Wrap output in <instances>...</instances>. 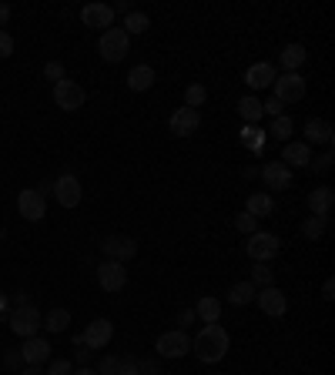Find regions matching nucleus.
I'll use <instances>...</instances> for the list:
<instances>
[{
  "label": "nucleus",
  "instance_id": "f257e3e1",
  "mask_svg": "<svg viewBox=\"0 0 335 375\" xmlns=\"http://www.w3.org/2000/svg\"><path fill=\"white\" fill-rule=\"evenodd\" d=\"M228 345H232V339H228V332L218 325V322H211L198 332V339L191 342V352L205 362V365H215V362H221L225 355H228Z\"/></svg>",
  "mask_w": 335,
  "mask_h": 375
},
{
  "label": "nucleus",
  "instance_id": "f03ea898",
  "mask_svg": "<svg viewBox=\"0 0 335 375\" xmlns=\"http://www.w3.org/2000/svg\"><path fill=\"white\" fill-rule=\"evenodd\" d=\"M131 50V37L121 30V27H107L101 30V41H98V54H101L107 64H118V61H125Z\"/></svg>",
  "mask_w": 335,
  "mask_h": 375
},
{
  "label": "nucleus",
  "instance_id": "7ed1b4c3",
  "mask_svg": "<svg viewBox=\"0 0 335 375\" xmlns=\"http://www.w3.org/2000/svg\"><path fill=\"white\" fill-rule=\"evenodd\" d=\"M245 251H248L252 261H265V265H268V261L282 251V242H279V235H272V231H255V235H248Z\"/></svg>",
  "mask_w": 335,
  "mask_h": 375
},
{
  "label": "nucleus",
  "instance_id": "20e7f679",
  "mask_svg": "<svg viewBox=\"0 0 335 375\" xmlns=\"http://www.w3.org/2000/svg\"><path fill=\"white\" fill-rule=\"evenodd\" d=\"M41 322H44V315H41L30 301L14 305V315H10V332H14V335H21V339H34L37 328H41Z\"/></svg>",
  "mask_w": 335,
  "mask_h": 375
},
{
  "label": "nucleus",
  "instance_id": "39448f33",
  "mask_svg": "<svg viewBox=\"0 0 335 375\" xmlns=\"http://www.w3.org/2000/svg\"><path fill=\"white\" fill-rule=\"evenodd\" d=\"M84 87H80L78 81H71V77H64V81H57L54 84V104L61 107V111H78L84 107Z\"/></svg>",
  "mask_w": 335,
  "mask_h": 375
},
{
  "label": "nucleus",
  "instance_id": "423d86ee",
  "mask_svg": "<svg viewBox=\"0 0 335 375\" xmlns=\"http://www.w3.org/2000/svg\"><path fill=\"white\" fill-rule=\"evenodd\" d=\"M155 349L161 358H181V355H188L191 352V339L181 332V328H175V332H164V335H158Z\"/></svg>",
  "mask_w": 335,
  "mask_h": 375
},
{
  "label": "nucleus",
  "instance_id": "0eeeda50",
  "mask_svg": "<svg viewBox=\"0 0 335 375\" xmlns=\"http://www.w3.org/2000/svg\"><path fill=\"white\" fill-rule=\"evenodd\" d=\"M101 251L104 258H111V261H128V258H134L138 255V242L134 238H128V235H107L101 242Z\"/></svg>",
  "mask_w": 335,
  "mask_h": 375
},
{
  "label": "nucleus",
  "instance_id": "6e6552de",
  "mask_svg": "<svg viewBox=\"0 0 335 375\" xmlns=\"http://www.w3.org/2000/svg\"><path fill=\"white\" fill-rule=\"evenodd\" d=\"M98 285H101L104 292H121V288L128 285V268H125L121 261L104 258L101 268H98Z\"/></svg>",
  "mask_w": 335,
  "mask_h": 375
},
{
  "label": "nucleus",
  "instance_id": "1a4fd4ad",
  "mask_svg": "<svg viewBox=\"0 0 335 375\" xmlns=\"http://www.w3.org/2000/svg\"><path fill=\"white\" fill-rule=\"evenodd\" d=\"M255 305L265 312V315H272V319H282L285 312H288V299H285V292H279L275 285L258 288V292H255Z\"/></svg>",
  "mask_w": 335,
  "mask_h": 375
},
{
  "label": "nucleus",
  "instance_id": "9d476101",
  "mask_svg": "<svg viewBox=\"0 0 335 375\" xmlns=\"http://www.w3.org/2000/svg\"><path fill=\"white\" fill-rule=\"evenodd\" d=\"M198 127H202V114H198L195 107H178V111L171 114V121H168V131H171L175 138H191Z\"/></svg>",
  "mask_w": 335,
  "mask_h": 375
},
{
  "label": "nucleus",
  "instance_id": "9b49d317",
  "mask_svg": "<svg viewBox=\"0 0 335 375\" xmlns=\"http://www.w3.org/2000/svg\"><path fill=\"white\" fill-rule=\"evenodd\" d=\"M275 98L282 100V104H292V100H302L305 98V77L302 74H282L275 77Z\"/></svg>",
  "mask_w": 335,
  "mask_h": 375
},
{
  "label": "nucleus",
  "instance_id": "f8f14e48",
  "mask_svg": "<svg viewBox=\"0 0 335 375\" xmlns=\"http://www.w3.org/2000/svg\"><path fill=\"white\" fill-rule=\"evenodd\" d=\"M17 211H21L24 222H41L47 215V201H44V195H37L34 188H27V191L17 195Z\"/></svg>",
  "mask_w": 335,
  "mask_h": 375
},
{
  "label": "nucleus",
  "instance_id": "ddd939ff",
  "mask_svg": "<svg viewBox=\"0 0 335 375\" xmlns=\"http://www.w3.org/2000/svg\"><path fill=\"white\" fill-rule=\"evenodd\" d=\"M54 198H57V204L61 208H78L80 204V181L74 175H61L57 181H54Z\"/></svg>",
  "mask_w": 335,
  "mask_h": 375
},
{
  "label": "nucleus",
  "instance_id": "4468645a",
  "mask_svg": "<svg viewBox=\"0 0 335 375\" xmlns=\"http://www.w3.org/2000/svg\"><path fill=\"white\" fill-rule=\"evenodd\" d=\"M80 335H84V345H87V349H104V345L111 342V335H114V325H111L107 319H94Z\"/></svg>",
  "mask_w": 335,
  "mask_h": 375
},
{
  "label": "nucleus",
  "instance_id": "2eb2a0df",
  "mask_svg": "<svg viewBox=\"0 0 335 375\" xmlns=\"http://www.w3.org/2000/svg\"><path fill=\"white\" fill-rule=\"evenodd\" d=\"M275 67L268 64V61H261V64H252L248 71H245V84L252 87V91H265V87H272L275 84Z\"/></svg>",
  "mask_w": 335,
  "mask_h": 375
},
{
  "label": "nucleus",
  "instance_id": "dca6fc26",
  "mask_svg": "<svg viewBox=\"0 0 335 375\" xmlns=\"http://www.w3.org/2000/svg\"><path fill=\"white\" fill-rule=\"evenodd\" d=\"M80 21L84 27H98V30H107V27L114 24V10L107 7V3H87L84 10H80Z\"/></svg>",
  "mask_w": 335,
  "mask_h": 375
},
{
  "label": "nucleus",
  "instance_id": "f3484780",
  "mask_svg": "<svg viewBox=\"0 0 335 375\" xmlns=\"http://www.w3.org/2000/svg\"><path fill=\"white\" fill-rule=\"evenodd\" d=\"M261 178H265V184H268V188L285 191V188L292 184V168H288V164H282V161H268V164L261 168Z\"/></svg>",
  "mask_w": 335,
  "mask_h": 375
},
{
  "label": "nucleus",
  "instance_id": "a211bd4d",
  "mask_svg": "<svg viewBox=\"0 0 335 375\" xmlns=\"http://www.w3.org/2000/svg\"><path fill=\"white\" fill-rule=\"evenodd\" d=\"M309 161H312V148L305 141H285L282 164H288V168H309Z\"/></svg>",
  "mask_w": 335,
  "mask_h": 375
},
{
  "label": "nucleus",
  "instance_id": "6ab92c4d",
  "mask_svg": "<svg viewBox=\"0 0 335 375\" xmlns=\"http://www.w3.org/2000/svg\"><path fill=\"white\" fill-rule=\"evenodd\" d=\"M21 355H24L27 365H44L47 362V355H51V345H47V339H24V345H21Z\"/></svg>",
  "mask_w": 335,
  "mask_h": 375
},
{
  "label": "nucleus",
  "instance_id": "aec40b11",
  "mask_svg": "<svg viewBox=\"0 0 335 375\" xmlns=\"http://www.w3.org/2000/svg\"><path fill=\"white\" fill-rule=\"evenodd\" d=\"M128 87L131 91H148V87H155V67L151 64H138V67H131L128 71Z\"/></svg>",
  "mask_w": 335,
  "mask_h": 375
},
{
  "label": "nucleus",
  "instance_id": "412c9836",
  "mask_svg": "<svg viewBox=\"0 0 335 375\" xmlns=\"http://www.w3.org/2000/svg\"><path fill=\"white\" fill-rule=\"evenodd\" d=\"M332 125H329V121H309V125H305V144H325V148H329V144H332Z\"/></svg>",
  "mask_w": 335,
  "mask_h": 375
},
{
  "label": "nucleus",
  "instance_id": "4be33fe9",
  "mask_svg": "<svg viewBox=\"0 0 335 375\" xmlns=\"http://www.w3.org/2000/svg\"><path fill=\"white\" fill-rule=\"evenodd\" d=\"M332 204H335V191H332V188H312V195H309L312 215H329V211H332Z\"/></svg>",
  "mask_w": 335,
  "mask_h": 375
},
{
  "label": "nucleus",
  "instance_id": "5701e85b",
  "mask_svg": "<svg viewBox=\"0 0 335 375\" xmlns=\"http://www.w3.org/2000/svg\"><path fill=\"white\" fill-rule=\"evenodd\" d=\"M245 211H248L255 222H258V218H268V215L275 211V201H272V195H261V191H255V195H248Z\"/></svg>",
  "mask_w": 335,
  "mask_h": 375
},
{
  "label": "nucleus",
  "instance_id": "b1692460",
  "mask_svg": "<svg viewBox=\"0 0 335 375\" xmlns=\"http://www.w3.org/2000/svg\"><path fill=\"white\" fill-rule=\"evenodd\" d=\"M279 61H282L285 74H299V67L305 64V47H302V44H288V47L279 54Z\"/></svg>",
  "mask_w": 335,
  "mask_h": 375
},
{
  "label": "nucleus",
  "instance_id": "393cba45",
  "mask_svg": "<svg viewBox=\"0 0 335 375\" xmlns=\"http://www.w3.org/2000/svg\"><path fill=\"white\" fill-rule=\"evenodd\" d=\"M238 114L248 121V127L255 125V121H261V100L255 98V94H245V98L238 100Z\"/></svg>",
  "mask_w": 335,
  "mask_h": 375
},
{
  "label": "nucleus",
  "instance_id": "a878e982",
  "mask_svg": "<svg viewBox=\"0 0 335 375\" xmlns=\"http://www.w3.org/2000/svg\"><path fill=\"white\" fill-rule=\"evenodd\" d=\"M195 315H198L202 322H208V325H211V322H218V315H221V301L211 299V295H205V299L195 305Z\"/></svg>",
  "mask_w": 335,
  "mask_h": 375
},
{
  "label": "nucleus",
  "instance_id": "bb28decb",
  "mask_svg": "<svg viewBox=\"0 0 335 375\" xmlns=\"http://www.w3.org/2000/svg\"><path fill=\"white\" fill-rule=\"evenodd\" d=\"M148 27H151V17H148V14H141V10H131L128 17H125V27H121V30H125L128 37H134V34H144Z\"/></svg>",
  "mask_w": 335,
  "mask_h": 375
},
{
  "label": "nucleus",
  "instance_id": "cd10ccee",
  "mask_svg": "<svg viewBox=\"0 0 335 375\" xmlns=\"http://www.w3.org/2000/svg\"><path fill=\"white\" fill-rule=\"evenodd\" d=\"M255 285L252 281H238V285H232V292H228V301L232 305H252L255 301Z\"/></svg>",
  "mask_w": 335,
  "mask_h": 375
},
{
  "label": "nucleus",
  "instance_id": "c85d7f7f",
  "mask_svg": "<svg viewBox=\"0 0 335 375\" xmlns=\"http://www.w3.org/2000/svg\"><path fill=\"white\" fill-rule=\"evenodd\" d=\"M41 325H47V332H67V325H71V312L67 308H54V312H47V319L41 322Z\"/></svg>",
  "mask_w": 335,
  "mask_h": 375
},
{
  "label": "nucleus",
  "instance_id": "c756f323",
  "mask_svg": "<svg viewBox=\"0 0 335 375\" xmlns=\"http://www.w3.org/2000/svg\"><path fill=\"white\" fill-rule=\"evenodd\" d=\"M325 228H329V215H312L309 222L302 225V235H305L309 242H318V238L325 235Z\"/></svg>",
  "mask_w": 335,
  "mask_h": 375
},
{
  "label": "nucleus",
  "instance_id": "7c9ffc66",
  "mask_svg": "<svg viewBox=\"0 0 335 375\" xmlns=\"http://www.w3.org/2000/svg\"><path fill=\"white\" fill-rule=\"evenodd\" d=\"M292 131H295V125H292V118H272V127L265 131V134H272V138H279V141H288L292 138Z\"/></svg>",
  "mask_w": 335,
  "mask_h": 375
},
{
  "label": "nucleus",
  "instance_id": "2f4dec72",
  "mask_svg": "<svg viewBox=\"0 0 335 375\" xmlns=\"http://www.w3.org/2000/svg\"><path fill=\"white\" fill-rule=\"evenodd\" d=\"M272 281H275V272H272L265 261H255V268H252V285H255V288H268Z\"/></svg>",
  "mask_w": 335,
  "mask_h": 375
},
{
  "label": "nucleus",
  "instance_id": "473e14b6",
  "mask_svg": "<svg viewBox=\"0 0 335 375\" xmlns=\"http://www.w3.org/2000/svg\"><path fill=\"white\" fill-rule=\"evenodd\" d=\"M205 100H208V91L202 87V84H191V87L184 91V107H195V111H198Z\"/></svg>",
  "mask_w": 335,
  "mask_h": 375
},
{
  "label": "nucleus",
  "instance_id": "72a5a7b5",
  "mask_svg": "<svg viewBox=\"0 0 335 375\" xmlns=\"http://www.w3.org/2000/svg\"><path fill=\"white\" fill-rule=\"evenodd\" d=\"M241 141H245V144H248V148L255 151H265V131H255V127H245V131H241Z\"/></svg>",
  "mask_w": 335,
  "mask_h": 375
},
{
  "label": "nucleus",
  "instance_id": "f704fd0d",
  "mask_svg": "<svg viewBox=\"0 0 335 375\" xmlns=\"http://www.w3.org/2000/svg\"><path fill=\"white\" fill-rule=\"evenodd\" d=\"M235 228H238L241 235H255V231H258V222L252 218V215H248V211H241V215L235 218Z\"/></svg>",
  "mask_w": 335,
  "mask_h": 375
},
{
  "label": "nucleus",
  "instance_id": "c9c22d12",
  "mask_svg": "<svg viewBox=\"0 0 335 375\" xmlns=\"http://www.w3.org/2000/svg\"><path fill=\"white\" fill-rule=\"evenodd\" d=\"M118 369H121V358H118V355H104L101 365H98L94 372L98 375H118Z\"/></svg>",
  "mask_w": 335,
  "mask_h": 375
},
{
  "label": "nucleus",
  "instance_id": "e433bc0d",
  "mask_svg": "<svg viewBox=\"0 0 335 375\" xmlns=\"http://www.w3.org/2000/svg\"><path fill=\"white\" fill-rule=\"evenodd\" d=\"M44 77H47V81H54V84H57V81H64V64H57V61H47V64H44Z\"/></svg>",
  "mask_w": 335,
  "mask_h": 375
},
{
  "label": "nucleus",
  "instance_id": "4c0bfd02",
  "mask_svg": "<svg viewBox=\"0 0 335 375\" xmlns=\"http://www.w3.org/2000/svg\"><path fill=\"white\" fill-rule=\"evenodd\" d=\"M282 100L279 98H268V100H261V114H268V118H282Z\"/></svg>",
  "mask_w": 335,
  "mask_h": 375
},
{
  "label": "nucleus",
  "instance_id": "58836bf2",
  "mask_svg": "<svg viewBox=\"0 0 335 375\" xmlns=\"http://www.w3.org/2000/svg\"><path fill=\"white\" fill-rule=\"evenodd\" d=\"M71 372H74V365L67 358H54L51 365H47V375H71Z\"/></svg>",
  "mask_w": 335,
  "mask_h": 375
},
{
  "label": "nucleus",
  "instance_id": "ea45409f",
  "mask_svg": "<svg viewBox=\"0 0 335 375\" xmlns=\"http://www.w3.org/2000/svg\"><path fill=\"white\" fill-rule=\"evenodd\" d=\"M332 151H329V154H322V158H315V161H309V168H315V171H318V175H325V171H332Z\"/></svg>",
  "mask_w": 335,
  "mask_h": 375
},
{
  "label": "nucleus",
  "instance_id": "a19ab883",
  "mask_svg": "<svg viewBox=\"0 0 335 375\" xmlns=\"http://www.w3.org/2000/svg\"><path fill=\"white\" fill-rule=\"evenodd\" d=\"M14 54V37L7 30H0V57H10Z\"/></svg>",
  "mask_w": 335,
  "mask_h": 375
},
{
  "label": "nucleus",
  "instance_id": "79ce46f5",
  "mask_svg": "<svg viewBox=\"0 0 335 375\" xmlns=\"http://www.w3.org/2000/svg\"><path fill=\"white\" fill-rule=\"evenodd\" d=\"M118 375H141V369H138V358H121V369H118Z\"/></svg>",
  "mask_w": 335,
  "mask_h": 375
},
{
  "label": "nucleus",
  "instance_id": "37998d69",
  "mask_svg": "<svg viewBox=\"0 0 335 375\" xmlns=\"http://www.w3.org/2000/svg\"><path fill=\"white\" fill-rule=\"evenodd\" d=\"M195 319H198V315H195V308H184V312H181V315H178V328H181V332H184V328L191 325Z\"/></svg>",
  "mask_w": 335,
  "mask_h": 375
},
{
  "label": "nucleus",
  "instance_id": "c03bdc74",
  "mask_svg": "<svg viewBox=\"0 0 335 375\" xmlns=\"http://www.w3.org/2000/svg\"><path fill=\"white\" fill-rule=\"evenodd\" d=\"M21 358H24L21 352H7V358H3V362H7V369H17V365H21Z\"/></svg>",
  "mask_w": 335,
  "mask_h": 375
},
{
  "label": "nucleus",
  "instance_id": "a18cd8bd",
  "mask_svg": "<svg viewBox=\"0 0 335 375\" xmlns=\"http://www.w3.org/2000/svg\"><path fill=\"white\" fill-rule=\"evenodd\" d=\"M322 299H325V301H332V299H335V281H332V278H329V281L322 285Z\"/></svg>",
  "mask_w": 335,
  "mask_h": 375
},
{
  "label": "nucleus",
  "instance_id": "49530a36",
  "mask_svg": "<svg viewBox=\"0 0 335 375\" xmlns=\"http://www.w3.org/2000/svg\"><path fill=\"white\" fill-rule=\"evenodd\" d=\"M87 362H91V349H87V345H80V349H78V365L84 369Z\"/></svg>",
  "mask_w": 335,
  "mask_h": 375
},
{
  "label": "nucleus",
  "instance_id": "de8ad7c7",
  "mask_svg": "<svg viewBox=\"0 0 335 375\" xmlns=\"http://www.w3.org/2000/svg\"><path fill=\"white\" fill-rule=\"evenodd\" d=\"M7 21H10V7H7V3H0V30H3Z\"/></svg>",
  "mask_w": 335,
  "mask_h": 375
},
{
  "label": "nucleus",
  "instance_id": "09e8293b",
  "mask_svg": "<svg viewBox=\"0 0 335 375\" xmlns=\"http://www.w3.org/2000/svg\"><path fill=\"white\" fill-rule=\"evenodd\" d=\"M21 375H47V372H44L41 365H27V369H24V372H21Z\"/></svg>",
  "mask_w": 335,
  "mask_h": 375
},
{
  "label": "nucleus",
  "instance_id": "8fccbe9b",
  "mask_svg": "<svg viewBox=\"0 0 335 375\" xmlns=\"http://www.w3.org/2000/svg\"><path fill=\"white\" fill-rule=\"evenodd\" d=\"M74 375H98V372H94V369H87V365H84V369H78V372H74Z\"/></svg>",
  "mask_w": 335,
  "mask_h": 375
},
{
  "label": "nucleus",
  "instance_id": "3c124183",
  "mask_svg": "<svg viewBox=\"0 0 335 375\" xmlns=\"http://www.w3.org/2000/svg\"><path fill=\"white\" fill-rule=\"evenodd\" d=\"M158 375H164V372H158Z\"/></svg>",
  "mask_w": 335,
  "mask_h": 375
}]
</instances>
